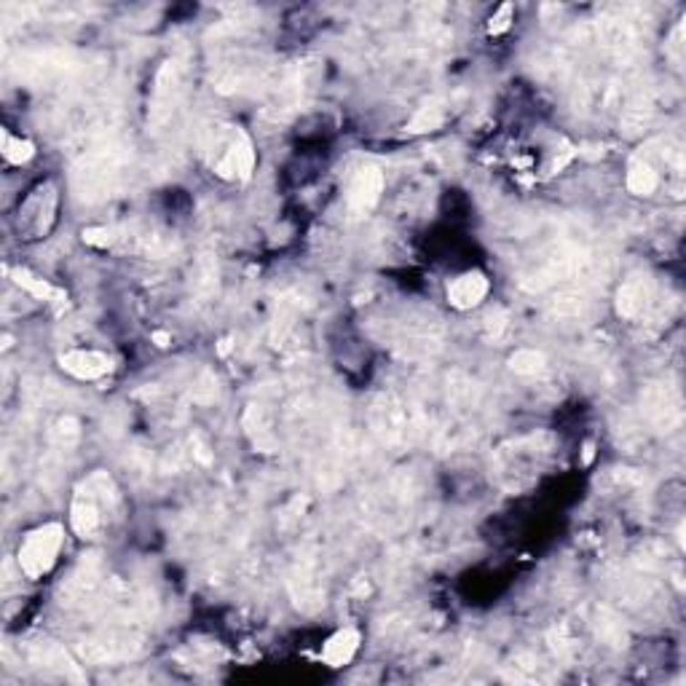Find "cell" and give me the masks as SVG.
I'll return each instance as SVG.
<instances>
[{
	"mask_svg": "<svg viewBox=\"0 0 686 686\" xmlns=\"http://www.w3.org/2000/svg\"><path fill=\"white\" fill-rule=\"evenodd\" d=\"M129 169V147L121 140H113L107 135H99V140L89 150L78 156L73 164V191L81 201H105L110 198L118 186L124 183V175Z\"/></svg>",
	"mask_w": 686,
	"mask_h": 686,
	"instance_id": "cell-1",
	"label": "cell"
},
{
	"mask_svg": "<svg viewBox=\"0 0 686 686\" xmlns=\"http://www.w3.org/2000/svg\"><path fill=\"white\" fill-rule=\"evenodd\" d=\"M118 504V490L107 472H95L86 478L73 496L70 523L81 540H95L105 529V515H110Z\"/></svg>",
	"mask_w": 686,
	"mask_h": 686,
	"instance_id": "cell-2",
	"label": "cell"
},
{
	"mask_svg": "<svg viewBox=\"0 0 686 686\" xmlns=\"http://www.w3.org/2000/svg\"><path fill=\"white\" fill-rule=\"evenodd\" d=\"M373 429L387 445H408L416 438L424 435L427 429V419L424 410L405 402L402 397L387 392L381 394L373 405Z\"/></svg>",
	"mask_w": 686,
	"mask_h": 686,
	"instance_id": "cell-3",
	"label": "cell"
},
{
	"mask_svg": "<svg viewBox=\"0 0 686 686\" xmlns=\"http://www.w3.org/2000/svg\"><path fill=\"white\" fill-rule=\"evenodd\" d=\"M212 166L226 180H249L255 169V147L239 126H220L212 135Z\"/></svg>",
	"mask_w": 686,
	"mask_h": 686,
	"instance_id": "cell-4",
	"label": "cell"
},
{
	"mask_svg": "<svg viewBox=\"0 0 686 686\" xmlns=\"http://www.w3.org/2000/svg\"><path fill=\"white\" fill-rule=\"evenodd\" d=\"M638 405H641V416L643 421L654 429V432H676L684 421V399L676 387L671 384H646L638 394Z\"/></svg>",
	"mask_w": 686,
	"mask_h": 686,
	"instance_id": "cell-5",
	"label": "cell"
},
{
	"mask_svg": "<svg viewBox=\"0 0 686 686\" xmlns=\"http://www.w3.org/2000/svg\"><path fill=\"white\" fill-rule=\"evenodd\" d=\"M65 544V529L59 523H46L30 531L19 544V569L27 580H38L49 574L56 563V555Z\"/></svg>",
	"mask_w": 686,
	"mask_h": 686,
	"instance_id": "cell-6",
	"label": "cell"
},
{
	"mask_svg": "<svg viewBox=\"0 0 686 686\" xmlns=\"http://www.w3.org/2000/svg\"><path fill=\"white\" fill-rule=\"evenodd\" d=\"M105 585V571L99 555H89L78 563V569L70 574V580L59 590V600L65 606H86L95 603Z\"/></svg>",
	"mask_w": 686,
	"mask_h": 686,
	"instance_id": "cell-7",
	"label": "cell"
},
{
	"mask_svg": "<svg viewBox=\"0 0 686 686\" xmlns=\"http://www.w3.org/2000/svg\"><path fill=\"white\" fill-rule=\"evenodd\" d=\"M54 212H56V186L44 183L33 191V197L27 198L19 209V228L27 234V239H38L44 234H49L51 223H54Z\"/></svg>",
	"mask_w": 686,
	"mask_h": 686,
	"instance_id": "cell-8",
	"label": "cell"
},
{
	"mask_svg": "<svg viewBox=\"0 0 686 686\" xmlns=\"http://www.w3.org/2000/svg\"><path fill=\"white\" fill-rule=\"evenodd\" d=\"M76 67L78 62L70 51H35L19 59V76L30 84H49Z\"/></svg>",
	"mask_w": 686,
	"mask_h": 686,
	"instance_id": "cell-9",
	"label": "cell"
},
{
	"mask_svg": "<svg viewBox=\"0 0 686 686\" xmlns=\"http://www.w3.org/2000/svg\"><path fill=\"white\" fill-rule=\"evenodd\" d=\"M384 186H387V177L378 166H362L351 186H348V197H346V204H348V212L362 217L368 212L376 209V204L381 201V194H384Z\"/></svg>",
	"mask_w": 686,
	"mask_h": 686,
	"instance_id": "cell-10",
	"label": "cell"
},
{
	"mask_svg": "<svg viewBox=\"0 0 686 686\" xmlns=\"http://www.w3.org/2000/svg\"><path fill=\"white\" fill-rule=\"evenodd\" d=\"M180 99V67L175 62H164V67L156 76L153 86V105H150V121L164 124L169 121L175 105Z\"/></svg>",
	"mask_w": 686,
	"mask_h": 686,
	"instance_id": "cell-11",
	"label": "cell"
},
{
	"mask_svg": "<svg viewBox=\"0 0 686 686\" xmlns=\"http://www.w3.org/2000/svg\"><path fill=\"white\" fill-rule=\"evenodd\" d=\"M290 592H293L295 606L303 609V611H317L325 603V588H322L317 563L311 558L298 563V569L293 571V580H290Z\"/></svg>",
	"mask_w": 686,
	"mask_h": 686,
	"instance_id": "cell-12",
	"label": "cell"
},
{
	"mask_svg": "<svg viewBox=\"0 0 686 686\" xmlns=\"http://www.w3.org/2000/svg\"><path fill=\"white\" fill-rule=\"evenodd\" d=\"M651 298H654V290H651V279L643 277V274H631L620 290H617V314L622 319H631L636 322L641 319L649 306H651Z\"/></svg>",
	"mask_w": 686,
	"mask_h": 686,
	"instance_id": "cell-13",
	"label": "cell"
},
{
	"mask_svg": "<svg viewBox=\"0 0 686 686\" xmlns=\"http://www.w3.org/2000/svg\"><path fill=\"white\" fill-rule=\"evenodd\" d=\"M62 368L81 378V381H97L102 376L110 373V357L102 354V351H95V348H73V351H65L62 354Z\"/></svg>",
	"mask_w": 686,
	"mask_h": 686,
	"instance_id": "cell-14",
	"label": "cell"
},
{
	"mask_svg": "<svg viewBox=\"0 0 686 686\" xmlns=\"http://www.w3.org/2000/svg\"><path fill=\"white\" fill-rule=\"evenodd\" d=\"M489 295V279L480 274V271H469V274H461L456 277L450 285H448V300L453 308H475L483 298Z\"/></svg>",
	"mask_w": 686,
	"mask_h": 686,
	"instance_id": "cell-15",
	"label": "cell"
},
{
	"mask_svg": "<svg viewBox=\"0 0 686 686\" xmlns=\"http://www.w3.org/2000/svg\"><path fill=\"white\" fill-rule=\"evenodd\" d=\"M651 116H654V99L649 92L638 89L631 95V99L625 102V110H622V129L628 137L633 135H641L649 124H651Z\"/></svg>",
	"mask_w": 686,
	"mask_h": 686,
	"instance_id": "cell-16",
	"label": "cell"
},
{
	"mask_svg": "<svg viewBox=\"0 0 686 686\" xmlns=\"http://www.w3.org/2000/svg\"><path fill=\"white\" fill-rule=\"evenodd\" d=\"M657 188H660V175H657L654 164L641 158V156L631 158V164H628V191L636 194V197H651Z\"/></svg>",
	"mask_w": 686,
	"mask_h": 686,
	"instance_id": "cell-17",
	"label": "cell"
},
{
	"mask_svg": "<svg viewBox=\"0 0 686 686\" xmlns=\"http://www.w3.org/2000/svg\"><path fill=\"white\" fill-rule=\"evenodd\" d=\"M298 317H300V298L293 293L282 295V298H279V303H277L274 322H271V341L277 343V346L285 341V338L293 333Z\"/></svg>",
	"mask_w": 686,
	"mask_h": 686,
	"instance_id": "cell-18",
	"label": "cell"
},
{
	"mask_svg": "<svg viewBox=\"0 0 686 686\" xmlns=\"http://www.w3.org/2000/svg\"><path fill=\"white\" fill-rule=\"evenodd\" d=\"M357 649H359V633H357L354 628H343V631H338L336 636L325 643L322 657H325L328 665L341 668V665H346V662L354 657Z\"/></svg>",
	"mask_w": 686,
	"mask_h": 686,
	"instance_id": "cell-19",
	"label": "cell"
},
{
	"mask_svg": "<svg viewBox=\"0 0 686 686\" xmlns=\"http://www.w3.org/2000/svg\"><path fill=\"white\" fill-rule=\"evenodd\" d=\"M33 660L38 665H44V668H51V671H59V673L70 676V679H81L78 671H76V665H73V660L67 657V651L62 646H56V643H44V646L33 649Z\"/></svg>",
	"mask_w": 686,
	"mask_h": 686,
	"instance_id": "cell-20",
	"label": "cell"
},
{
	"mask_svg": "<svg viewBox=\"0 0 686 686\" xmlns=\"http://www.w3.org/2000/svg\"><path fill=\"white\" fill-rule=\"evenodd\" d=\"M245 427H247V432L252 435V440H255V445H257L260 450L271 453V450L277 448V440H274V435H271V424H268V416H266V410H263V408L252 405V408L247 410Z\"/></svg>",
	"mask_w": 686,
	"mask_h": 686,
	"instance_id": "cell-21",
	"label": "cell"
},
{
	"mask_svg": "<svg viewBox=\"0 0 686 686\" xmlns=\"http://www.w3.org/2000/svg\"><path fill=\"white\" fill-rule=\"evenodd\" d=\"M595 631H598V638L606 641L609 646L622 649V646L628 643V633H625V628H622V620H620L617 614H611L609 609H598Z\"/></svg>",
	"mask_w": 686,
	"mask_h": 686,
	"instance_id": "cell-22",
	"label": "cell"
},
{
	"mask_svg": "<svg viewBox=\"0 0 686 686\" xmlns=\"http://www.w3.org/2000/svg\"><path fill=\"white\" fill-rule=\"evenodd\" d=\"M509 370L515 376H541L547 370V357L537 351V348H518L512 357H509Z\"/></svg>",
	"mask_w": 686,
	"mask_h": 686,
	"instance_id": "cell-23",
	"label": "cell"
},
{
	"mask_svg": "<svg viewBox=\"0 0 686 686\" xmlns=\"http://www.w3.org/2000/svg\"><path fill=\"white\" fill-rule=\"evenodd\" d=\"M448 402L456 408V410H472V405L478 402V387L475 381H469L467 376H453L448 381Z\"/></svg>",
	"mask_w": 686,
	"mask_h": 686,
	"instance_id": "cell-24",
	"label": "cell"
},
{
	"mask_svg": "<svg viewBox=\"0 0 686 686\" xmlns=\"http://www.w3.org/2000/svg\"><path fill=\"white\" fill-rule=\"evenodd\" d=\"M14 282L19 285V288H25L30 295H35V298H41V300H51V298H62L59 290H54L49 282H44V279H35L33 274H27V271H22V268H16L14 274Z\"/></svg>",
	"mask_w": 686,
	"mask_h": 686,
	"instance_id": "cell-25",
	"label": "cell"
},
{
	"mask_svg": "<svg viewBox=\"0 0 686 686\" xmlns=\"http://www.w3.org/2000/svg\"><path fill=\"white\" fill-rule=\"evenodd\" d=\"M35 153V146L30 140H22V137H11L8 132H3V156L8 164H25L30 161Z\"/></svg>",
	"mask_w": 686,
	"mask_h": 686,
	"instance_id": "cell-26",
	"label": "cell"
},
{
	"mask_svg": "<svg viewBox=\"0 0 686 686\" xmlns=\"http://www.w3.org/2000/svg\"><path fill=\"white\" fill-rule=\"evenodd\" d=\"M442 118H445L442 107L438 102H432V105L419 107V113L413 116V121L408 124V129H410V132H429V129H438V126H440Z\"/></svg>",
	"mask_w": 686,
	"mask_h": 686,
	"instance_id": "cell-27",
	"label": "cell"
},
{
	"mask_svg": "<svg viewBox=\"0 0 686 686\" xmlns=\"http://www.w3.org/2000/svg\"><path fill=\"white\" fill-rule=\"evenodd\" d=\"M51 438H54V442H56L59 448H73V445L78 442V438H81V424H78V419H76V416H62V419L56 421Z\"/></svg>",
	"mask_w": 686,
	"mask_h": 686,
	"instance_id": "cell-28",
	"label": "cell"
},
{
	"mask_svg": "<svg viewBox=\"0 0 686 686\" xmlns=\"http://www.w3.org/2000/svg\"><path fill=\"white\" fill-rule=\"evenodd\" d=\"M194 288H197L198 293H207V295L217 288V268H215V263H212V257H209V255H204V257L197 263V271H194Z\"/></svg>",
	"mask_w": 686,
	"mask_h": 686,
	"instance_id": "cell-29",
	"label": "cell"
},
{
	"mask_svg": "<svg viewBox=\"0 0 686 686\" xmlns=\"http://www.w3.org/2000/svg\"><path fill=\"white\" fill-rule=\"evenodd\" d=\"M215 397H217V381H215L212 373H204L197 381V387L191 389V399L198 402V405H209Z\"/></svg>",
	"mask_w": 686,
	"mask_h": 686,
	"instance_id": "cell-30",
	"label": "cell"
},
{
	"mask_svg": "<svg viewBox=\"0 0 686 686\" xmlns=\"http://www.w3.org/2000/svg\"><path fill=\"white\" fill-rule=\"evenodd\" d=\"M483 328H486V336L489 338H499L504 330H507V317H504V311H490L489 317H486V322H483Z\"/></svg>",
	"mask_w": 686,
	"mask_h": 686,
	"instance_id": "cell-31",
	"label": "cell"
},
{
	"mask_svg": "<svg viewBox=\"0 0 686 686\" xmlns=\"http://www.w3.org/2000/svg\"><path fill=\"white\" fill-rule=\"evenodd\" d=\"M512 14V5H501V14L496 16V19H490V33H499V30H504L509 22H507V16Z\"/></svg>",
	"mask_w": 686,
	"mask_h": 686,
	"instance_id": "cell-32",
	"label": "cell"
},
{
	"mask_svg": "<svg viewBox=\"0 0 686 686\" xmlns=\"http://www.w3.org/2000/svg\"><path fill=\"white\" fill-rule=\"evenodd\" d=\"M156 341H158V346H166V336H164V333H156Z\"/></svg>",
	"mask_w": 686,
	"mask_h": 686,
	"instance_id": "cell-33",
	"label": "cell"
}]
</instances>
